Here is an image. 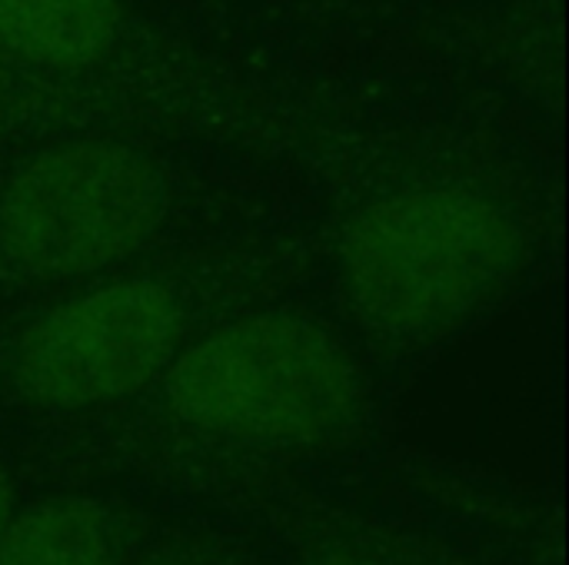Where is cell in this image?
Returning a JSON list of instances; mask_svg holds the SVG:
<instances>
[{
  "instance_id": "cell-1",
  "label": "cell",
  "mask_w": 569,
  "mask_h": 565,
  "mask_svg": "<svg viewBox=\"0 0 569 565\" xmlns=\"http://www.w3.org/2000/svg\"><path fill=\"white\" fill-rule=\"evenodd\" d=\"M510 216L470 190H407L370 203L343 236L353 310L390 333H420L483 303L517 266Z\"/></svg>"
},
{
  "instance_id": "cell-2",
  "label": "cell",
  "mask_w": 569,
  "mask_h": 565,
  "mask_svg": "<svg viewBox=\"0 0 569 565\" xmlns=\"http://www.w3.org/2000/svg\"><path fill=\"white\" fill-rule=\"evenodd\" d=\"M173 413L250 443H313L353 410L347 356L317 326L287 316L230 323L183 350L167 380Z\"/></svg>"
},
{
  "instance_id": "cell-3",
  "label": "cell",
  "mask_w": 569,
  "mask_h": 565,
  "mask_svg": "<svg viewBox=\"0 0 569 565\" xmlns=\"http://www.w3.org/2000/svg\"><path fill=\"white\" fill-rule=\"evenodd\" d=\"M157 170L113 140H70L23 163L0 193V250L40 280L107 270L157 230Z\"/></svg>"
},
{
  "instance_id": "cell-4",
  "label": "cell",
  "mask_w": 569,
  "mask_h": 565,
  "mask_svg": "<svg viewBox=\"0 0 569 565\" xmlns=\"http://www.w3.org/2000/svg\"><path fill=\"white\" fill-rule=\"evenodd\" d=\"M183 313L153 280H120L37 316L13 353L17 390L53 410L123 400L173 356Z\"/></svg>"
},
{
  "instance_id": "cell-5",
  "label": "cell",
  "mask_w": 569,
  "mask_h": 565,
  "mask_svg": "<svg viewBox=\"0 0 569 565\" xmlns=\"http://www.w3.org/2000/svg\"><path fill=\"white\" fill-rule=\"evenodd\" d=\"M120 27V0H0V47L43 67H87Z\"/></svg>"
},
{
  "instance_id": "cell-6",
  "label": "cell",
  "mask_w": 569,
  "mask_h": 565,
  "mask_svg": "<svg viewBox=\"0 0 569 565\" xmlns=\"http://www.w3.org/2000/svg\"><path fill=\"white\" fill-rule=\"evenodd\" d=\"M0 565H113V549L90 506H40L7 523Z\"/></svg>"
},
{
  "instance_id": "cell-7",
  "label": "cell",
  "mask_w": 569,
  "mask_h": 565,
  "mask_svg": "<svg viewBox=\"0 0 569 565\" xmlns=\"http://www.w3.org/2000/svg\"><path fill=\"white\" fill-rule=\"evenodd\" d=\"M10 503H13V493H10V483H7V476L0 470V536H3V529L10 523Z\"/></svg>"
},
{
  "instance_id": "cell-8",
  "label": "cell",
  "mask_w": 569,
  "mask_h": 565,
  "mask_svg": "<svg viewBox=\"0 0 569 565\" xmlns=\"http://www.w3.org/2000/svg\"><path fill=\"white\" fill-rule=\"evenodd\" d=\"M320 565H383V563H377V559H360V556H330V559H323Z\"/></svg>"
}]
</instances>
